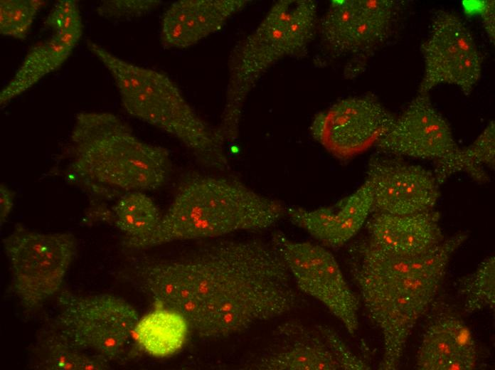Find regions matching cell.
<instances>
[{
  "instance_id": "cell-28",
  "label": "cell",
  "mask_w": 495,
  "mask_h": 370,
  "mask_svg": "<svg viewBox=\"0 0 495 370\" xmlns=\"http://www.w3.org/2000/svg\"><path fill=\"white\" fill-rule=\"evenodd\" d=\"M161 4L154 0L103 1L96 8L97 13L107 18H122L140 16L155 9Z\"/></svg>"
},
{
  "instance_id": "cell-26",
  "label": "cell",
  "mask_w": 495,
  "mask_h": 370,
  "mask_svg": "<svg viewBox=\"0 0 495 370\" xmlns=\"http://www.w3.org/2000/svg\"><path fill=\"white\" fill-rule=\"evenodd\" d=\"M45 26L53 32V37L73 50L82 35L83 24L78 4L74 0L57 2L48 14Z\"/></svg>"
},
{
  "instance_id": "cell-23",
  "label": "cell",
  "mask_w": 495,
  "mask_h": 370,
  "mask_svg": "<svg viewBox=\"0 0 495 370\" xmlns=\"http://www.w3.org/2000/svg\"><path fill=\"white\" fill-rule=\"evenodd\" d=\"M40 352L36 368L47 370H100L109 369L101 356H90L69 344L55 332L38 344Z\"/></svg>"
},
{
  "instance_id": "cell-9",
  "label": "cell",
  "mask_w": 495,
  "mask_h": 370,
  "mask_svg": "<svg viewBox=\"0 0 495 370\" xmlns=\"http://www.w3.org/2000/svg\"><path fill=\"white\" fill-rule=\"evenodd\" d=\"M58 303L60 311L53 321L55 333L107 361L121 353L139 319L131 305L109 294L80 295L64 291Z\"/></svg>"
},
{
  "instance_id": "cell-17",
  "label": "cell",
  "mask_w": 495,
  "mask_h": 370,
  "mask_svg": "<svg viewBox=\"0 0 495 370\" xmlns=\"http://www.w3.org/2000/svg\"><path fill=\"white\" fill-rule=\"evenodd\" d=\"M316 333L296 322L280 326L272 349L255 364L267 370L341 369L326 339L318 328Z\"/></svg>"
},
{
  "instance_id": "cell-4",
  "label": "cell",
  "mask_w": 495,
  "mask_h": 370,
  "mask_svg": "<svg viewBox=\"0 0 495 370\" xmlns=\"http://www.w3.org/2000/svg\"><path fill=\"white\" fill-rule=\"evenodd\" d=\"M280 201L226 176L192 173L181 180L167 211L148 236L123 241L135 252L172 242L267 229L285 214Z\"/></svg>"
},
{
  "instance_id": "cell-21",
  "label": "cell",
  "mask_w": 495,
  "mask_h": 370,
  "mask_svg": "<svg viewBox=\"0 0 495 370\" xmlns=\"http://www.w3.org/2000/svg\"><path fill=\"white\" fill-rule=\"evenodd\" d=\"M73 50L53 36L33 46L28 52L12 79L0 92V105H5L23 94L43 78L58 70Z\"/></svg>"
},
{
  "instance_id": "cell-10",
  "label": "cell",
  "mask_w": 495,
  "mask_h": 370,
  "mask_svg": "<svg viewBox=\"0 0 495 370\" xmlns=\"http://www.w3.org/2000/svg\"><path fill=\"white\" fill-rule=\"evenodd\" d=\"M271 240L299 290L322 303L354 334L359 302L333 254L320 245L290 240L281 232Z\"/></svg>"
},
{
  "instance_id": "cell-1",
  "label": "cell",
  "mask_w": 495,
  "mask_h": 370,
  "mask_svg": "<svg viewBox=\"0 0 495 370\" xmlns=\"http://www.w3.org/2000/svg\"><path fill=\"white\" fill-rule=\"evenodd\" d=\"M196 241L164 256L131 257L122 276L205 338L230 337L304 305L272 240Z\"/></svg>"
},
{
  "instance_id": "cell-7",
  "label": "cell",
  "mask_w": 495,
  "mask_h": 370,
  "mask_svg": "<svg viewBox=\"0 0 495 370\" xmlns=\"http://www.w3.org/2000/svg\"><path fill=\"white\" fill-rule=\"evenodd\" d=\"M376 146L385 155L432 161V172L440 185L461 171L479 182L483 179L482 172L464 157L449 124L428 93H419Z\"/></svg>"
},
{
  "instance_id": "cell-6",
  "label": "cell",
  "mask_w": 495,
  "mask_h": 370,
  "mask_svg": "<svg viewBox=\"0 0 495 370\" xmlns=\"http://www.w3.org/2000/svg\"><path fill=\"white\" fill-rule=\"evenodd\" d=\"M316 6L312 1L275 4L257 28L233 50L221 122L217 130L229 140L238 136L243 105L259 78L277 60L302 49L312 35Z\"/></svg>"
},
{
  "instance_id": "cell-14",
  "label": "cell",
  "mask_w": 495,
  "mask_h": 370,
  "mask_svg": "<svg viewBox=\"0 0 495 370\" xmlns=\"http://www.w3.org/2000/svg\"><path fill=\"white\" fill-rule=\"evenodd\" d=\"M373 198V211L410 214L432 210L440 196L434 173L390 155L374 156L367 165L366 179Z\"/></svg>"
},
{
  "instance_id": "cell-18",
  "label": "cell",
  "mask_w": 495,
  "mask_h": 370,
  "mask_svg": "<svg viewBox=\"0 0 495 370\" xmlns=\"http://www.w3.org/2000/svg\"><path fill=\"white\" fill-rule=\"evenodd\" d=\"M246 2L240 0L176 1L163 16L162 41L171 48L191 46L218 31Z\"/></svg>"
},
{
  "instance_id": "cell-31",
  "label": "cell",
  "mask_w": 495,
  "mask_h": 370,
  "mask_svg": "<svg viewBox=\"0 0 495 370\" xmlns=\"http://www.w3.org/2000/svg\"><path fill=\"white\" fill-rule=\"evenodd\" d=\"M14 192L4 184L0 186V222L6 221L14 206Z\"/></svg>"
},
{
  "instance_id": "cell-22",
  "label": "cell",
  "mask_w": 495,
  "mask_h": 370,
  "mask_svg": "<svg viewBox=\"0 0 495 370\" xmlns=\"http://www.w3.org/2000/svg\"><path fill=\"white\" fill-rule=\"evenodd\" d=\"M161 214L157 206L143 191H127L118 198L109 211L107 222L124 232L127 238L150 234L158 226Z\"/></svg>"
},
{
  "instance_id": "cell-5",
  "label": "cell",
  "mask_w": 495,
  "mask_h": 370,
  "mask_svg": "<svg viewBox=\"0 0 495 370\" xmlns=\"http://www.w3.org/2000/svg\"><path fill=\"white\" fill-rule=\"evenodd\" d=\"M87 46L110 73L129 115L179 139L205 166L228 169L216 130L198 115L169 77L129 63L90 40Z\"/></svg>"
},
{
  "instance_id": "cell-19",
  "label": "cell",
  "mask_w": 495,
  "mask_h": 370,
  "mask_svg": "<svg viewBox=\"0 0 495 370\" xmlns=\"http://www.w3.org/2000/svg\"><path fill=\"white\" fill-rule=\"evenodd\" d=\"M476 363L475 342L462 321L447 317L427 327L417 354L418 369L471 370Z\"/></svg>"
},
{
  "instance_id": "cell-30",
  "label": "cell",
  "mask_w": 495,
  "mask_h": 370,
  "mask_svg": "<svg viewBox=\"0 0 495 370\" xmlns=\"http://www.w3.org/2000/svg\"><path fill=\"white\" fill-rule=\"evenodd\" d=\"M494 1H484L479 9V15L490 41H495Z\"/></svg>"
},
{
  "instance_id": "cell-13",
  "label": "cell",
  "mask_w": 495,
  "mask_h": 370,
  "mask_svg": "<svg viewBox=\"0 0 495 370\" xmlns=\"http://www.w3.org/2000/svg\"><path fill=\"white\" fill-rule=\"evenodd\" d=\"M402 1H334L321 19V38L339 55L369 52L391 35Z\"/></svg>"
},
{
  "instance_id": "cell-16",
  "label": "cell",
  "mask_w": 495,
  "mask_h": 370,
  "mask_svg": "<svg viewBox=\"0 0 495 370\" xmlns=\"http://www.w3.org/2000/svg\"><path fill=\"white\" fill-rule=\"evenodd\" d=\"M374 212L366 223L367 240L384 251L417 255L445 240L440 213L433 209L404 215Z\"/></svg>"
},
{
  "instance_id": "cell-25",
  "label": "cell",
  "mask_w": 495,
  "mask_h": 370,
  "mask_svg": "<svg viewBox=\"0 0 495 370\" xmlns=\"http://www.w3.org/2000/svg\"><path fill=\"white\" fill-rule=\"evenodd\" d=\"M46 4L42 0H1V34L20 40L26 38L37 14Z\"/></svg>"
},
{
  "instance_id": "cell-27",
  "label": "cell",
  "mask_w": 495,
  "mask_h": 370,
  "mask_svg": "<svg viewBox=\"0 0 495 370\" xmlns=\"http://www.w3.org/2000/svg\"><path fill=\"white\" fill-rule=\"evenodd\" d=\"M466 159L474 166L491 169L495 164V124L491 121L477 138L468 147L462 148Z\"/></svg>"
},
{
  "instance_id": "cell-11",
  "label": "cell",
  "mask_w": 495,
  "mask_h": 370,
  "mask_svg": "<svg viewBox=\"0 0 495 370\" xmlns=\"http://www.w3.org/2000/svg\"><path fill=\"white\" fill-rule=\"evenodd\" d=\"M424 74L419 93H428L440 84H451L469 95L481 74V56L473 36L456 14L438 10L431 20L422 44Z\"/></svg>"
},
{
  "instance_id": "cell-24",
  "label": "cell",
  "mask_w": 495,
  "mask_h": 370,
  "mask_svg": "<svg viewBox=\"0 0 495 370\" xmlns=\"http://www.w3.org/2000/svg\"><path fill=\"white\" fill-rule=\"evenodd\" d=\"M459 292L464 298V309L472 313L495 305V260L485 258L472 274L459 282Z\"/></svg>"
},
{
  "instance_id": "cell-12",
  "label": "cell",
  "mask_w": 495,
  "mask_h": 370,
  "mask_svg": "<svg viewBox=\"0 0 495 370\" xmlns=\"http://www.w3.org/2000/svg\"><path fill=\"white\" fill-rule=\"evenodd\" d=\"M395 120L377 100L354 97L333 105L316 118L312 129L328 152L348 159L376 145Z\"/></svg>"
},
{
  "instance_id": "cell-15",
  "label": "cell",
  "mask_w": 495,
  "mask_h": 370,
  "mask_svg": "<svg viewBox=\"0 0 495 370\" xmlns=\"http://www.w3.org/2000/svg\"><path fill=\"white\" fill-rule=\"evenodd\" d=\"M373 211V198L365 181L333 206L307 209L286 207L285 214L294 225L307 231L324 245L339 248L353 238Z\"/></svg>"
},
{
  "instance_id": "cell-29",
  "label": "cell",
  "mask_w": 495,
  "mask_h": 370,
  "mask_svg": "<svg viewBox=\"0 0 495 370\" xmlns=\"http://www.w3.org/2000/svg\"><path fill=\"white\" fill-rule=\"evenodd\" d=\"M336 356L341 369L365 370L370 367L355 356L344 344L338 334L326 326H317Z\"/></svg>"
},
{
  "instance_id": "cell-8",
  "label": "cell",
  "mask_w": 495,
  "mask_h": 370,
  "mask_svg": "<svg viewBox=\"0 0 495 370\" xmlns=\"http://www.w3.org/2000/svg\"><path fill=\"white\" fill-rule=\"evenodd\" d=\"M3 245L14 292L28 311L58 292L76 251V239L71 233H42L21 224L3 240Z\"/></svg>"
},
{
  "instance_id": "cell-20",
  "label": "cell",
  "mask_w": 495,
  "mask_h": 370,
  "mask_svg": "<svg viewBox=\"0 0 495 370\" xmlns=\"http://www.w3.org/2000/svg\"><path fill=\"white\" fill-rule=\"evenodd\" d=\"M188 327V322L181 314L162 307L139 319L133 335L147 354L156 357H165L181 348Z\"/></svg>"
},
{
  "instance_id": "cell-3",
  "label": "cell",
  "mask_w": 495,
  "mask_h": 370,
  "mask_svg": "<svg viewBox=\"0 0 495 370\" xmlns=\"http://www.w3.org/2000/svg\"><path fill=\"white\" fill-rule=\"evenodd\" d=\"M65 159L68 179L107 200L122 191L156 189L172 167L167 149L143 141L119 116L104 111L77 114Z\"/></svg>"
},
{
  "instance_id": "cell-2",
  "label": "cell",
  "mask_w": 495,
  "mask_h": 370,
  "mask_svg": "<svg viewBox=\"0 0 495 370\" xmlns=\"http://www.w3.org/2000/svg\"><path fill=\"white\" fill-rule=\"evenodd\" d=\"M467 237V233H457L411 256L384 251L368 240L351 247V275L368 316L383 339L380 369L399 366L414 327L435 298L452 255Z\"/></svg>"
}]
</instances>
